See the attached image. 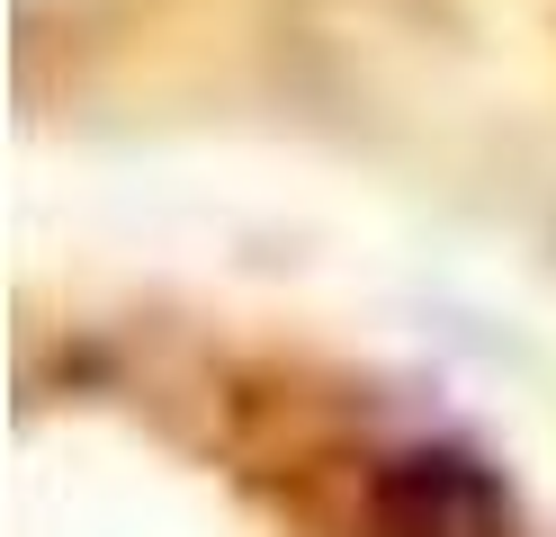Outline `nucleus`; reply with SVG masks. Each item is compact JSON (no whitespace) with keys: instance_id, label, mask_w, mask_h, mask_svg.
Listing matches in <instances>:
<instances>
[{"instance_id":"1","label":"nucleus","mask_w":556,"mask_h":537,"mask_svg":"<svg viewBox=\"0 0 556 537\" xmlns=\"http://www.w3.org/2000/svg\"><path fill=\"white\" fill-rule=\"evenodd\" d=\"M368 537H511V493L467 448H395L368 475Z\"/></svg>"}]
</instances>
